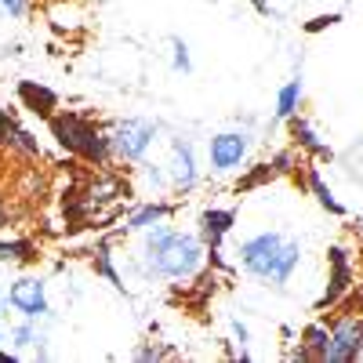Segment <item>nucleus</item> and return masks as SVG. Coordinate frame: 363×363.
Here are the masks:
<instances>
[{"instance_id": "nucleus-2", "label": "nucleus", "mask_w": 363, "mask_h": 363, "mask_svg": "<svg viewBox=\"0 0 363 363\" xmlns=\"http://www.w3.org/2000/svg\"><path fill=\"white\" fill-rule=\"evenodd\" d=\"M236 255H240V265H244L255 280H262L265 287L284 291L291 272L301 262V244L284 236V233H258V236L244 240Z\"/></svg>"}, {"instance_id": "nucleus-10", "label": "nucleus", "mask_w": 363, "mask_h": 363, "mask_svg": "<svg viewBox=\"0 0 363 363\" xmlns=\"http://www.w3.org/2000/svg\"><path fill=\"white\" fill-rule=\"evenodd\" d=\"M18 99H22V106L29 113H37V116H55V109H58V95L51 87L37 84V80H22L18 84Z\"/></svg>"}, {"instance_id": "nucleus-8", "label": "nucleus", "mask_w": 363, "mask_h": 363, "mask_svg": "<svg viewBox=\"0 0 363 363\" xmlns=\"http://www.w3.org/2000/svg\"><path fill=\"white\" fill-rule=\"evenodd\" d=\"M233 222H236V211L233 207H207L203 215H200V240H203V247L207 251H218L225 233L233 229Z\"/></svg>"}, {"instance_id": "nucleus-25", "label": "nucleus", "mask_w": 363, "mask_h": 363, "mask_svg": "<svg viewBox=\"0 0 363 363\" xmlns=\"http://www.w3.org/2000/svg\"><path fill=\"white\" fill-rule=\"evenodd\" d=\"M8 222V211H4V196H0V225Z\"/></svg>"}, {"instance_id": "nucleus-20", "label": "nucleus", "mask_w": 363, "mask_h": 363, "mask_svg": "<svg viewBox=\"0 0 363 363\" xmlns=\"http://www.w3.org/2000/svg\"><path fill=\"white\" fill-rule=\"evenodd\" d=\"M11 145H15V149H22V153H26V157H40V142H37L33 135H29V131H22V128L15 131V138H11Z\"/></svg>"}, {"instance_id": "nucleus-23", "label": "nucleus", "mask_w": 363, "mask_h": 363, "mask_svg": "<svg viewBox=\"0 0 363 363\" xmlns=\"http://www.w3.org/2000/svg\"><path fill=\"white\" fill-rule=\"evenodd\" d=\"M335 22H342V15H320V18L306 22V33H320V29H327V26H335Z\"/></svg>"}, {"instance_id": "nucleus-26", "label": "nucleus", "mask_w": 363, "mask_h": 363, "mask_svg": "<svg viewBox=\"0 0 363 363\" xmlns=\"http://www.w3.org/2000/svg\"><path fill=\"white\" fill-rule=\"evenodd\" d=\"M8 359H15V352H0V363H8Z\"/></svg>"}, {"instance_id": "nucleus-12", "label": "nucleus", "mask_w": 363, "mask_h": 363, "mask_svg": "<svg viewBox=\"0 0 363 363\" xmlns=\"http://www.w3.org/2000/svg\"><path fill=\"white\" fill-rule=\"evenodd\" d=\"M330 265H335V272H330V291L323 294L320 306H330V301H338V294L349 291V265H345V251L342 247H330Z\"/></svg>"}, {"instance_id": "nucleus-3", "label": "nucleus", "mask_w": 363, "mask_h": 363, "mask_svg": "<svg viewBox=\"0 0 363 363\" xmlns=\"http://www.w3.org/2000/svg\"><path fill=\"white\" fill-rule=\"evenodd\" d=\"M48 128L55 135V142L66 149V153H77L80 160L87 164H106L113 157V149H109V135H102L95 124H91L87 116L80 113H55L48 116Z\"/></svg>"}, {"instance_id": "nucleus-4", "label": "nucleus", "mask_w": 363, "mask_h": 363, "mask_svg": "<svg viewBox=\"0 0 363 363\" xmlns=\"http://www.w3.org/2000/svg\"><path fill=\"white\" fill-rule=\"evenodd\" d=\"M153 138H157L153 120H120L109 135V149L120 160H142L145 149L153 145Z\"/></svg>"}, {"instance_id": "nucleus-7", "label": "nucleus", "mask_w": 363, "mask_h": 363, "mask_svg": "<svg viewBox=\"0 0 363 363\" xmlns=\"http://www.w3.org/2000/svg\"><path fill=\"white\" fill-rule=\"evenodd\" d=\"M8 301H11V306H15L26 320H37V316L48 313V291H44L40 280H18V284L11 287Z\"/></svg>"}, {"instance_id": "nucleus-5", "label": "nucleus", "mask_w": 363, "mask_h": 363, "mask_svg": "<svg viewBox=\"0 0 363 363\" xmlns=\"http://www.w3.org/2000/svg\"><path fill=\"white\" fill-rule=\"evenodd\" d=\"M359 349H363V323L338 320L335 330H330V345H327L323 363H352V359H359Z\"/></svg>"}, {"instance_id": "nucleus-19", "label": "nucleus", "mask_w": 363, "mask_h": 363, "mask_svg": "<svg viewBox=\"0 0 363 363\" xmlns=\"http://www.w3.org/2000/svg\"><path fill=\"white\" fill-rule=\"evenodd\" d=\"M171 48H174V69L178 73H193V58H189V44L182 37H171Z\"/></svg>"}, {"instance_id": "nucleus-27", "label": "nucleus", "mask_w": 363, "mask_h": 363, "mask_svg": "<svg viewBox=\"0 0 363 363\" xmlns=\"http://www.w3.org/2000/svg\"><path fill=\"white\" fill-rule=\"evenodd\" d=\"M0 309H4V298H0Z\"/></svg>"}, {"instance_id": "nucleus-29", "label": "nucleus", "mask_w": 363, "mask_h": 363, "mask_svg": "<svg viewBox=\"0 0 363 363\" xmlns=\"http://www.w3.org/2000/svg\"><path fill=\"white\" fill-rule=\"evenodd\" d=\"M0 338H4V330H0Z\"/></svg>"}, {"instance_id": "nucleus-15", "label": "nucleus", "mask_w": 363, "mask_h": 363, "mask_svg": "<svg viewBox=\"0 0 363 363\" xmlns=\"http://www.w3.org/2000/svg\"><path fill=\"white\" fill-rule=\"evenodd\" d=\"M306 178H309V189H313V196L320 200V207H327L330 215H338V218H345V207L335 200V193L327 189V182L320 178V171L316 167H306Z\"/></svg>"}, {"instance_id": "nucleus-17", "label": "nucleus", "mask_w": 363, "mask_h": 363, "mask_svg": "<svg viewBox=\"0 0 363 363\" xmlns=\"http://www.w3.org/2000/svg\"><path fill=\"white\" fill-rule=\"evenodd\" d=\"M37 247L29 240H0V262H37Z\"/></svg>"}, {"instance_id": "nucleus-18", "label": "nucleus", "mask_w": 363, "mask_h": 363, "mask_svg": "<svg viewBox=\"0 0 363 363\" xmlns=\"http://www.w3.org/2000/svg\"><path fill=\"white\" fill-rule=\"evenodd\" d=\"M95 272H99V277H106L116 291H124V280H120V272L113 269V255H109V247H99V251H95Z\"/></svg>"}, {"instance_id": "nucleus-14", "label": "nucleus", "mask_w": 363, "mask_h": 363, "mask_svg": "<svg viewBox=\"0 0 363 363\" xmlns=\"http://www.w3.org/2000/svg\"><path fill=\"white\" fill-rule=\"evenodd\" d=\"M171 215V207L167 203H145V207H138L135 215L128 218V233H138V229H149V225H157V222H164Z\"/></svg>"}, {"instance_id": "nucleus-13", "label": "nucleus", "mask_w": 363, "mask_h": 363, "mask_svg": "<svg viewBox=\"0 0 363 363\" xmlns=\"http://www.w3.org/2000/svg\"><path fill=\"white\" fill-rule=\"evenodd\" d=\"M327 345H330V330H327L323 323H309L306 330H301V349H306L313 359H320V363H323Z\"/></svg>"}, {"instance_id": "nucleus-22", "label": "nucleus", "mask_w": 363, "mask_h": 363, "mask_svg": "<svg viewBox=\"0 0 363 363\" xmlns=\"http://www.w3.org/2000/svg\"><path fill=\"white\" fill-rule=\"evenodd\" d=\"M233 335H236V342H240V359H247V356H251V349H247V327L240 323V320H233Z\"/></svg>"}, {"instance_id": "nucleus-24", "label": "nucleus", "mask_w": 363, "mask_h": 363, "mask_svg": "<svg viewBox=\"0 0 363 363\" xmlns=\"http://www.w3.org/2000/svg\"><path fill=\"white\" fill-rule=\"evenodd\" d=\"M0 8H4L8 15H15V18H18V15L26 11V0H0Z\"/></svg>"}, {"instance_id": "nucleus-16", "label": "nucleus", "mask_w": 363, "mask_h": 363, "mask_svg": "<svg viewBox=\"0 0 363 363\" xmlns=\"http://www.w3.org/2000/svg\"><path fill=\"white\" fill-rule=\"evenodd\" d=\"M298 102H301V80L294 77V80H287V84L280 87V95H277V120L294 116V113H298Z\"/></svg>"}, {"instance_id": "nucleus-9", "label": "nucleus", "mask_w": 363, "mask_h": 363, "mask_svg": "<svg viewBox=\"0 0 363 363\" xmlns=\"http://www.w3.org/2000/svg\"><path fill=\"white\" fill-rule=\"evenodd\" d=\"M287 131H291L294 145H298V149H306L309 157H316V160H335L330 145H327V142H320V135L313 131V124H309V120H301L298 113H294V116H287Z\"/></svg>"}, {"instance_id": "nucleus-21", "label": "nucleus", "mask_w": 363, "mask_h": 363, "mask_svg": "<svg viewBox=\"0 0 363 363\" xmlns=\"http://www.w3.org/2000/svg\"><path fill=\"white\" fill-rule=\"evenodd\" d=\"M37 342H40V335H37V330L29 327V323L15 327V345H18V349H29V345H37Z\"/></svg>"}, {"instance_id": "nucleus-1", "label": "nucleus", "mask_w": 363, "mask_h": 363, "mask_svg": "<svg viewBox=\"0 0 363 363\" xmlns=\"http://www.w3.org/2000/svg\"><path fill=\"white\" fill-rule=\"evenodd\" d=\"M203 240L193 233H178L164 222L149 225L145 236V269L153 277H167V280H189L196 277V269L203 265Z\"/></svg>"}, {"instance_id": "nucleus-28", "label": "nucleus", "mask_w": 363, "mask_h": 363, "mask_svg": "<svg viewBox=\"0 0 363 363\" xmlns=\"http://www.w3.org/2000/svg\"><path fill=\"white\" fill-rule=\"evenodd\" d=\"M359 359H363V349H359Z\"/></svg>"}, {"instance_id": "nucleus-6", "label": "nucleus", "mask_w": 363, "mask_h": 363, "mask_svg": "<svg viewBox=\"0 0 363 363\" xmlns=\"http://www.w3.org/2000/svg\"><path fill=\"white\" fill-rule=\"evenodd\" d=\"M251 138L244 131H222L211 138V171H233L247 157Z\"/></svg>"}, {"instance_id": "nucleus-11", "label": "nucleus", "mask_w": 363, "mask_h": 363, "mask_svg": "<svg viewBox=\"0 0 363 363\" xmlns=\"http://www.w3.org/2000/svg\"><path fill=\"white\" fill-rule=\"evenodd\" d=\"M174 186L178 189H193L196 186V160H193V145L174 138Z\"/></svg>"}]
</instances>
